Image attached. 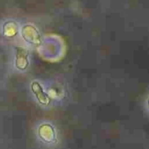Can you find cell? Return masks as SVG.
<instances>
[{
  "mask_svg": "<svg viewBox=\"0 0 149 149\" xmlns=\"http://www.w3.org/2000/svg\"><path fill=\"white\" fill-rule=\"evenodd\" d=\"M31 90L41 104L47 105L49 103V97L47 95L46 93H44L43 89L39 82L33 81L31 84Z\"/></svg>",
  "mask_w": 149,
  "mask_h": 149,
  "instance_id": "obj_1",
  "label": "cell"
},
{
  "mask_svg": "<svg viewBox=\"0 0 149 149\" xmlns=\"http://www.w3.org/2000/svg\"><path fill=\"white\" fill-rule=\"evenodd\" d=\"M16 64L19 69H24L27 67L28 62V52L23 48H18L16 54Z\"/></svg>",
  "mask_w": 149,
  "mask_h": 149,
  "instance_id": "obj_2",
  "label": "cell"
}]
</instances>
